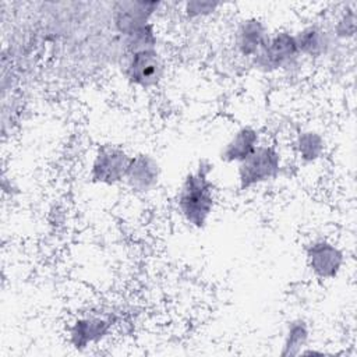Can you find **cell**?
Instances as JSON below:
<instances>
[{
	"label": "cell",
	"mask_w": 357,
	"mask_h": 357,
	"mask_svg": "<svg viewBox=\"0 0 357 357\" xmlns=\"http://www.w3.org/2000/svg\"><path fill=\"white\" fill-rule=\"evenodd\" d=\"M212 173L213 163L204 158L192 170L185 173L177 190V211L181 219L197 230L209 223L215 211L216 194Z\"/></svg>",
	"instance_id": "6da1fadb"
},
{
	"label": "cell",
	"mask_w": 357,
	"mask_h": 357,
	"mask_svg": "<svg viewBox=\"0 0 357 357\" xmlns=\"http://www.w3.org/2000/svg\"><path fill=\"white\" fill-rule=\"evenodd\" d=\"M283 156L273 142L262 141L259 146L237 165L236 178L241 191H248L279 178L283 170Z\"/></svg>",
	"instance_id": "7a4b0ae2"
},
{
	"label": "cell",
	"mask_w": 357,
	"mask_h": 357,
	"mask_svg": "<svg viewBox=\"0 0 357 357\" xmlns=\"http://www.w3.org/2000/svg\"><path fill=\"white\" fill-rule=\"evenodd\" d=\"M301 59L293 31L278 29L271 32L265 46L250 63L262 74H275L290 71L300 64Z\"/></svg>",
	"instance_id": "3957f363"
},
{
	"label": "cell",
	"mask_w": 357,
	"mask_h": 357,
	"mask_svg": "<svg viewBox=\"0 0 357 357\" xmlns=\"http://www.w3.org/2000/svg\"><path fill=\"white\" fill-rule=\"evenodd\" d=\"M121 73L126 81L139 89H153L166 75V61L159 49L123 56Z\"/></svg>",
	"instance_id": "277c9868"
},
{
	"label": "cell",
	"mask_w": 357,
	"mask_h": 357,
	"mask_svg": "<svg viewBox=\"0 0 357 357\" xmlns=\"http://www.w3.org/2000/svg\"><path fill=\"white\" fill-rule=\"evenodd\" d=\"M304 257L311 275L322 282L336 279L346 264L344 251L326 237H315L305 243Z\"/></svg>",
	"instance_id": "5b68a950"
},
{
	"label": "cell",
	"mask_w": 357,
	"mask_h": 357,
	"mask_svg": "<svg viewBox=\"0 0 357 357\" xmlns=\"http://www.w3.org/2000/svg\"><path fill=\"white\" fill-rule=\"evenodd\" d=\"M131 153L120 145L107 144L96 149L89 165V178L100 185H117L124 181Z\"/></svg>",
	"instance_id": "8992f818"
},
{
	"label": "cell",
	"mask_w": 357,
	"mask_h": 357,
	"mask_svg": "<svg viewBox=\"0 0 357 357\" xmlns=\"http://www.w3.org/2000/svg\"><path fill=\"white\" fill-rule=\"evenodd\" d=\"M114 324L116 318L110 312H84L70 322L67 329L68 342L77 350L96 346L112 333Z\"/></svg>",
	"instance_id": "52a82bcc"
},
{
	"label": "cell",
	"mask_w": 357,
	"mask_h": 357,
	"mask_svg": "<svg viewBox=\"0 0 357 357\" xmlns=\"http://www.w3.org/2000/svg\"><path fill=\"white\" fill-rule=\"evenodd\" d=\"M271 31L264 20L255 15L238 20L231 35V45L234 53L251 61L265 46Z\"/></svg>",
	"instance_id": "ba28073f"
},
{
	"label": "cell",
	"mask_w": 357,
	"mask_h": 357,
	"mask_svg": "<svg viewBox=\"0 0 357 357\" xmlns=\"http://www.w3.org/2000/svg\"><path fill=\"white\" fill-rule=\"evenodd\" d=\"M162 7L159 1L130 0L119 1L113 7V25L120 38L152 22L155 14Z\"/></svg>",
	"instance_id": "9c48e42d"
},
{
	"label": "cell",
	"mask_w": 357,
	"mask_h": 357,
	"mask_svg": "<svg viewBox=\"0 0 357 357\" xmlns=\"http://www.w3.org/2000/svg\"><path fill=\"white\" fill-rule=\"evenodd\" d=\"M160 177L162 167L159 160L148 152H138L131 156L123 183L134 194L144 195L158 188Z\"/></svg>",
	"instance_id": "30bf717a"
},
{
	"label": "cell",
	"mask_w": 357,
	"mask_h": 357,
	"mask_svg": "<svg viewBox=\"0 0 357 357\" xmlns=\"http://www.w3.org/2000/svg\"><path fill=\"white\" fill-rule=\"evenodd\" d=\"M293 33L301 57L310 60L328 56L335 42L331 29L325 28L321 22H308Z\"/></svg>",
	"instance_id": "8fae6325"
},
{
	"label": "cell",
	"mask_w": 357,
	"mask_h": 357,
	"mask_svg": "<svg viewBox=\"0 0 357 357\" xmlns=\"http://www.w3.org/2000/svg\"><path fill=\"white\" fill-rule=\"evenodd\" d=\"M262 142V137L258 128L245 124L240 126L230 138L223 144L219 158L227 165H238L245 160Z\"/></svg>",
	"instance_id": "7c38bea8"
},
{
	"label": "cell",
	"mask_w": 357,
	"mask_h": 357,
	"mask_svg": "<svg viewBox=\"0 0 357 357\" xmlns=\"http://www.w3.org/2000/svg\"><path fill=\"white\" fill-rule=\"evenodd\" d=\"M326 141L317 128H301L296 132L293 139V152L300 165L310 166L321 160L325 155Z\"/></svg>",
	"instance_id": "4fadbf2b"
},
{
	"label": "cell",
	"mask_w": 357,
	"mask_h": 357,
	"mask_svg": "<svg viewBox=\"0 0 357 357\" xmlns=\"http://www.w3.org/2000/svg\"><path fill=\"white\" fill-rule=\"evenodd\" d=\"M311 337L310 324L304 318H293L286 324L282 347L279 354L282 357H296L308 347Z\"/></svg>",
	"instance_id": "5bb4252c"
},
{
	"label": "cell",
	"mask_w": 357,
	"mask_h": 357,
	"mask_svg": "<svg viewBox=\"0 0 357 357\" xmlns=\"http://www.w3.org/2000/svg\"><path fill=\"white\" fill-rule=\"evenodd\" d=\"M158 31L153 22L134 31L132 33L121 38L123 45V54H130L142 50L158 49Z\"/></svg>",
	"instance_id": "9a60e30c"
},
{
	"label": "cell",
	"mask_w": 357,
	"mask_h": 357,
	"mask_svg": "<svg viewBox=\"0 0 357 357\" xmlns=\"http://www.w3.org/2000/svg\"><path fill=\"white\" fill-rule=\"evenodd\" d=\"M332 36L337 40H349L356 33V11L354 7H346L336 17L331 28Z\"/></svg>",
	"instance_id": "2e32d148"
},
{
	"label": "cell",
	"mask_w": 357,
	"mask_h": 357,
	"mask_svg": "<svg viewBox=\"0 0 357 357\" xmlns=\"http://www.w3.org/2000/svg\"><path fill=\"white\" fill-rule=\"evenodd\" d=\"M222 7V3L216 1H204V0H191L183 4V13L190 20H201L211 17Z\"/></svg>",
	"instance_id": "e0dca14e"
}]
</instances>
